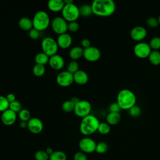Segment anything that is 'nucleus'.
<instances>
[{"label":"nucleus","mask_w":160,"mask_h":160,"mask_svg":"<svg viewBox=\"0 0 160 160\" xmlns=\"http://www.w3.org/2000/svg\"><path fill=\"white\" fill-rule=\"evenodd\" d=\"M9 107V102L6 99V96L0 95V112H2L8 109Z\"/></svg>","instance_id":"35"},{"label":"nucleus","mask_w":160,"mask_h":160,"mask_svg":"<svg viewBox=\"0 0 160 160\" xmlns=\"http://www.w3.org/2000/svg\"><path fill=\"white\" fill-rule=\"evenodd\" d=\"M18 117L21 121H26L28 122L31 118V112L27 109H22L18 112Z\"/></svg>","instance_id":"28"},{"label":"nucleus","mask_w":160,"mask_h":160,"mask_svg":"<svg viewBox=\"0 0 160 160\" xmlns=\"http://www.w3.org/2000/svg\"><path fill=\"white\" fill-rule=\"evenodd\" d=\"M64 2L62 0H49L48 2V9L52 12L61 11L64 8Z\"/></svg>","instance_id":"19"},{"label":"nucleus","mask_w":160,"mask_h":160,"mask_svg":"<svg viewBox=\"0 0 160 160\" xmlns=\"http://www.w3.org/2000/svg\"><path fill=\"white\" fill-rule=\"evenodd\" d=\"M49 160H67V156L65 152L61 151H54L49 156Z\"/></svg>","instance_id":"27"},{"label":"nucleus","mask_w":160,"mask_h":160,"mask_svg":"<svg viewBox=\"0 0 160 160\" xmlns=\"http://www.w3.org/2000/svg\"><path fill=\"white\" fill-rule=\"evenodd\" d=\"M91 109V104L88 101L79 100L74 106V112L78 117L83 118L90 114Z\"/></svg>","instance_id":"7"},{"label":"nucleus","mask_w":160,"mask_h":160,"mask_svg":"<svg viewBox=\"0 0 160 160\" xmlns=\"http://www.w3.org/2000/svg\"><path fill=\"white\" fill-rule=\"evenodd\" d=\"M28 128L33 134H39L43 129V123L38 118H31L28 121Z\"/></svg>","instance_id":"14"},{"label":"nucleus","mask_w":160,"mask_h":160,"mask_svg":"<svg viewBox=\"0 0 160 160\" xmlns=\"http://www.w3.org/2000/svg\"><path fill=\"white\" fill-rule=\"evenodd\" d=\"M18 24L19 28L25 31H30L32 28V21L27 17L21 18L18 22Z\"/></svg>","instance_id":"21"},{"label":"nucleus","mask_w":160,"mask_h":160,"mask_svg":"<svg viewBox=\"0 0 160 160\" xmlns=\"http://www.w3.org/2000/svg\"><path fill=\"white\" fill-rule=\"evenodd\" d=\"M56 41L59 48L62 49H67L71 46L72 42V38L69 34L66 32L59 35Z\"/></svg>","instance_id":"17"},{"label":"nucleus","mask_w":160,"mask_h":160,"mask_svg":"<svg viewBox=\"0 0 160 160\" xmlns=\"http://www.w3.org/2000/svg\"><path fill=\"white\" fill-rule=\"evenodd\" d=\"M83 52L84 49L81 46H74L69 51V55L71 59L76 61L83 56Z\"/></svg>","instance_id":"22"},{"label":"nucleus","mask_w":160,"mask_h":160,"mask_svg":"<svg viewBox=\"0 0 160 160\" xmlns=\"http://www.w3.org/2000/svg\"><path fill=\"white\" fill-rule=\"evenodd\" d=\"M34 158L36 160H48L49 156L45 151L39 150L35 152Z\"/></svg>","instance_id":"36"},{"label":"nucleus","mask_w":160,"mask_h":160,"mask_svg":"<svg viewBox=\"0 0 160 160\" xmlns=\"http://www.w3.org/2000/svg\"><path fill=\"white\" fill-rule=\"evenodd\" d=\"M56 82L61 87H68L74 82L73 74L68 71H61L56 76Z\"/></svg>","instance_id":"10"},{"label":"nucleus","mask_w":160,"mask_h":160,"mask_svg":"<svg viewBox=\"0 0 160 160\" xmlns=\"http://www.w3.org/2000/svg\"><path fill=\"white\" fill-rule=\"evenodd\" d=\"M148 59L154 66L160 64V52L158 50H152L148 56Z\"/></svg>","instance_id":"24"},{"label":"nucleus","mask_w":160,"mask_h":160,"mask_svg":"<svg viewBox=\"0 0 160 160\" xmlns=\"http://www.w3.org/2000/svg\"><path fill=\"white\" fill-rule=\"evenodd\" d=\"M158 22H159V24H160V15L159 16V17L158 18Z\"/></svg>","instance_id":"49"},{"label":"nucleus","mask_w":160,"mask_h":160,"mask_svg":"<svg viewBox=\"0 0 160 160\" xmlns=\"http://www.w3.org/2000/svg\"><path fill=\"white\" fill-rule=\"evenodd\" d=\"M46 71L44 65L35 64V65L32 68V73L36 77H41L42 76Z\"/></svg>","instance_id":"26"},{"label":"nucleus","mask_w":160,"mask_h":160,"mask_svg":"<svg viewBox=\"0 0 160 160\" xmlns=\"http://www.w3.org/2000/svg\"><path fill=\"white\" fill-rule=\"evenodd\" d=\"M108 149V146L106 142L101 141L96 144V151L99 154H104Z\"/></svg>","instance_id":"34"},{"label":"nucleus","mask_w":160,"mask_h":160,"mask_svg":"<svg viewBox=\"0 0 160 160\" xmlns=\"http://www.w3.org/2000/svg\"><path fill=\"white\" fill-rule=\"evenodd\" d=\"M64 4H69V3L73 2V1L72 0H64Z\"/></svg>","instance_id":"48"},{"label":"nucleus","mask_w":160,"mask_h":160,"mask_svg":"<svg viewBox=\"0 0 160 160\" xmlns=\"http://www.w3.org/2000/svg\"><path fill=\"white\" fill-rule=\"evenodd\" d=\"M146 29L142 26H136L132 28L130 31L131 39L135 41H142L147 36Z\"/></svg>","instance_id":"13"},{"label":"nucleus","mask_w":160,"mask_h":160,"mask_svg":"<svg viewBox=\"0 0 160 160\" xmlns=\"http://www.w3.org/2000/svg\"><path fill=\"white\" fill-rule=\"evenodd\" d=\"M151 51L152 49L149 43L144 41L138 42L133 48V51L136 56L141 59L148 58Z\"/></svg>","instance_id":"8"},{"label":"nucleus","mask_w":160,"mask_h":160,"mask_svg":"<svg viewBox=\"0 0 160 160\" xmlns=\"http://www.w3.org/2000/svg\"><path fill=\"white\" fill-rule=\"evenodd\" d=\"M61 13L62 17L68 22L76 21L80 16L79 7L74 2L64 4Z\"/></svg>","instance_id":"5"},{"label":"nucleus","mask_w":160,"mask_h":160,"mask_svg":"<svg viewBox=\"0 0 160 160\" xmlns=\"http://www.w3.org/2000/svg\"><path fill=\"white\" fill-rule=\"evenodd\" d=\"M29 36L32 39H37L40 36V31L32 28L30 31H29Z\"/></svg>","instance_id":"41"},{"label":"nucleus","mask_w":160,"mask_h":160,"mask_svg":"<svg viewBox=\"0 0 160 160\" xmlns=\"http://www.w3.org/2000/svg\"><path fill=\"white\" fill-rule=\"evenodd\" d=\"M9 109H10L12 111L15 112L16 113H17V112H19L22 109V104L19 101H18V100H16V101L9 103Z\"/></svg>","instance_id":"37"},{"label":"nucleus","mask_w":160,"mask_h":160,"mask_svg":"<svg viewBox=\"0 0 160 160\" xmlns=\"http://www.w3.org/2000/svg\"><path fill=\"white\" fill-rule=\"evenodd\" d=\"M98 131L101 134H108L111 131V127L109 124L107 122H100L98 126Z\"/></svg>","instance_id":"29"},{"label":"nucleus","mask_w":160,"mask_h":160,"mask_svg":"<svg viewBox=\"0 0 160 160\" xmlns=\"http://www.w3.org/2000/svg\"><path fill=\"white\" fill-rule=\"evenodd\" d=\"M45 151L47 152V154H48L49 156H50V155L54 152V151L52 150V149L51 148H46V149Z\"/></svg>","instance_id":"46"},{"label":"nucleus","mask_w":160,"mask_h":160,"mask_svg":"<svg viewBox=\"0 0 160 160\" xmlns=\"http://www.w3.org/2000/svg\"><path fill=\"white\" fill-rule=\"evenodd\" d=\"M58 47L56 40L51 37H45L41 41L42 52L49 57L57 54Z\"/></svg>","instance_id":"6"},{"label":"nucleus","mask_w":160,"mask_h":160,"mask_svg":"<svg viewBox=\"0 0 160 160\" xmlns=\"http://www.w3.org/2000/svg\"><path fill=\"white\" fill-rule=\"evenodd\" d=\"M74 160H88V158L84 152L79 151L74 154Z\"/></svg>","instance_id":"42"},{"label":"nucleus","mask_w":160,"mask_h":160,"mask_svg":"<svg viewBox=\"0 0 160 160\" xmlns=\"http://www.w3.org/2000/svg\"><path fill=\"white\" fill-rule=\"evenodd\" d=\"M79 147L84 153H91L96 151V143L90 138H83L79 142Z\"/></svg>","instance_id":"12"},{"label":"nucleus","mask_w":160,"mask_h":160,"mask_svg":"<svg viewBox=\"0 0 160 160\" xmlns=\"http://www.w3.org/2000/svg\"><path fill=\"white\" fill-rule=\"evenodd\" d=\"M146 23L149 27L152 28H156L159 25V22H158V18L153 17V16L148 18L146 20Z\"/></svg>","instance_id":"38"},{"label":"nucleus","mask_w":160,"mask_h":160,"mask_svg":"<svg viewBox=\"0 0 160 160\" xmlns=\"http://www.w3.org/2000/svg\"><path fill=\"white\" fill-rule=\"evenodd\" d=\"M79 29V24L77 21L69 22L68 24V30L71 32H76Z\"/></svg>","instance_id":"39"},{"label":"nucleus","mask_w":160,"mask_h":160,"mask_svg":"<svg viewBox=\"0 0 160 160\" xmlns=\"http://www.w3.org/2000/svg\"><path fill=\"white\" fill-rule=\"evenodd\" d=\"M99 123L96 116L89 114L82 118L79 126L80 132L84 136H89L98 131Z\"/></svg>","instance_id":"3"},{"label":"nucleus","mask_w":160,"mask_h":160,"mask_svg":"<svg viewBox=\"0 0 160 160\" xmlns=\"http://www.w3.org/2000/svg\"><path fill=\"white\" fill-rule=\"evenodd\" d=\"M74 104H76L78 102H79V99L78 98H76V97H73L72 98H71V99H70Z\"/></svg>","instance_id":"47"},{"label":"nucleus","mask_w":160,"mask_h":160,"mask_svg":"<svg viewBox=\"0 0 160 160\" xmlns=\"http://www.w3.org/2000/svg\"><path fill=\"white\" fill-rule=\"evenodd\" d=\"M0 160H1V159H0Z\"/></svg>","instance_id":"50"},{"label":"nucleus","mask_w":160,"mask_h":160,"mask_svg":"<svg viewBox=\"0 0 160 160\" xmlns=\"http://www.w3.org/2000/svg\"><path fill=\"white\" fill-rule=\"evenodd\" d=\"M68 22L61 16L54 18L51 22V28L53 31L60 35L66 33L68 31Z\"/></svg>","instance_id":"9"},{"label":"nucleus","mask_w":160,"mask_h":160,"mask_svg":"<svg viewBox=\"0 0 160 160\" xmlns=\"http://www.w3.org/2000/svg\"><path fill=\"white\" fill-rule=\"evenodd\" d=\"M74 82L79 84L84 85L86 84L89 80L88 73L83 70H78L73 74Z\"/></svg>","instance_id":"18"},{"label":"nucleus","mask_w":160,"mask_h":160,"mask_svg":"<svg viewBox=\"0 0 160 160\" xmlns=\"http://www.w3.org/2000/svg\"><path fill=\"white\" fill-rule=\"evenodd\" d=\"M49 57L43 52L38 53L34 58L36 64H39L42 65H45L46 64H47L49 62Z\"/></svg>","instance_id":"25"},{"label":"nucleus","mask_w":160,"mask_h":160,"mask_svg":"<svg viewBox=\"0 0 160 160\" xmlns=\"http://www.w3.org/2000/svg\"><path fill=\"white\" fill-rule=\"evenodd\" d=\"M50 67L54 70H60L64 66V59L59 54H56L49 57L48 62Z\"/></svg>","instance_id":"16"},{"label":"nucleus","mask_w":160,"mask_h":160,"mask_svg":"<svg viewBox=\"0 0 160 160\" xmlns=\"http://www.w3.org/2000/svg\"><path fill=\"white\" fill-rule=\"evenodd\" d=\"M121 119L120 112H109L106 117V122L109 125H116Z\"/></svg>","instance_id":"20"},{"label":"nucleus","mask_w":160,"mask_h":160,"mask_svg":"<svg viewBox=\"0 0 160 160\" xmlns=\"http://www.w3.org/2000/svg\"><path fill=\"white\" fill-rule=\"evenodd\" d=\"M129 114L133 118H137L139 117L141 114V108L138 106V105H134L132 107H131L129 110Z\"/></svg>","instance_id":"33"},{"label":"nucleus","mask_w":160,"mask_h":160,"mask_svg":"<svg viewBox=\"0 0 160 160\" xmlns=\"http://www.w3.org/2000/svg\"><path fill=\"white\" fill-rule=\"evenodd\" d=\"M79 63L76 61H71L69 62V64L67 66V71L71 74H74L75 72H76L79 69Z\"/></svg>","instance_id":"32"},{"label":"nucleus","mask_w":160,"mask_h":160,"mask_svg":"<svg viewBox=\"0 0 160 160\" xmlns=\"http://www.w3.org/2000/svg\"><path fill=\"white\" fill-rule=\"evenodd\" d=\"M19 125H20V127L21 128H23V129L26 128H28V122H26V121H21Z\"/></svg>","instance_id":"45"},{"label":"nucleus","mask_w":160,"mask_h":160,"mask_svg":"<svg viewBox=\"0 0 160 160\" xmlns=\"http://www.w3.org/2000/svg\"><path fill=\"white\" fill-rule=\"evenodd\" d=\"M149 44L152 50H158L160 49V37L154 36L152 38Z\"/></svg>","instance_id":"31"},{"label":"nucleus","mask_w":160,"mask_h":160,"mask_svg":"<svg viewBox=\"0 0 160 160\" xmlns=\"http://www.w3.org/2000/svg\"><path fill=\"white\" fill-rule=\"evenodd\" d=\"M17 115L16 113L10 109L6 110L2 112L1 119L2 122L6 126H11L16 121Z\"/></svg>","instance_id":"15"},{"label":"nucleus","mask_w":160,"mask_h":160,"mask_svg":"<svg viewBox=\"0 0 160 160\" xmlns=\"http://www.w3.org/2000/svg\"><path fill=\"white\" fill-rule=\"evenodd\" d=\"M94 14L100 17H108L116 11V3L112 0H94L91 4Z\"/></svg>","instance_id":"1"},{"label":"nucleus","mask_w":160,"mask_h":160,"mask_svg":"<svg viewBox=\"0 0 160 160\" xmlns=\"http://www.w3.org/2000/svg\"><path fill=\"white\" fill-rule=\"evenodd\" d=\"M75 104L71 101V100H67L63 102L62 104V109L66 112H71L72 111H74Z\"/></svg>","instance_id":"30"},{"label":"nucleus","mask_w":160,"mask_h":160,"mask_svg":"<svg viewBox=\"0 0 160 160\" xmlns=\"http://www.w3.org/2000/svg\"><path fill=\"white\" fill-rule=\"evenodd\" d=\"M32 21L33 28L39 31L45 30L50 24V18L48 14L42 10L36 12Z\"/></svg>","instance_id":"4"},{"label":"nucleus","mask_w":160,"mask_h":160,"mask_svg":"<svg viewBox=\"0 0 160 160\" xmlns=\"http://www.w3.org/2000/svg\"><path fill=\"white\" fill-rule=\"evenodd\" d=\"M6 99L9 101V102H12L14 101H16V96L13 93H9L6 96Z\"/></svg>","instance_id":"44"},{"label":"nucleus","mask_w":160,"mask_h":160,"mask_svg":"<svg viewBox=\"0 0 160 160\" xmlns=\"http://www.w3.org/2000/svg\"><path fill=\"white\" fill-rule=\"evenodd\" d=\"M121 109L117 102H112L109 106V111L112 112H120Z\"/></svg>","instance_id":"40"},{"label":"nucleus","mask_w":160,"mask_h":160,"mask_svg":"<svg viewBox=\"0 0 160 160\" xmlns=\"http://www.w3.org/2000/svg\"><path fill=\"white\" fill-rule=\"evenodd\" d=\"M91 41L88 38H84V39H82L81 41V46L83 48V49H86V48H88L89 47H90L91 45Z\"/></svg>","instance_id":"43"},{"label":"nucleus","mask_w":160,"mask_h":160,"mask_svg":"<svg viewBox=\"0 0 160 160\" xmlns=\"http://www.w3.org/2000/svg\"><path fill=\"white\" fill-rule=\"evenodd\" d=\"M116 102L121 109L129 110L131 107L136 105V96L132 90L122 89L118 93Z\"/></svg>","instance_id":"2"},{"label":"nucleus","mask_w":160,"mask_h":160,"mask_svg":"<svg viewBox=\"0 0 160 160\" xmlns=\"http://www.w3.org/2000/svg\"><path fill=\"white\" fill-rule=\"evenodd\" d=\"M101 53L100 50L95 47L91 46L90 47L84 49L83 57L84 58L89 62H95L99 59Z\"/></svg>","instance_id":"11"},{"label":"nucleus","mask_w":160,"mask_h":160,"mask_svg":"<svg viewBox=\"0 0 160 160\" xmlns=\"http://www.w3.org/2000/svg\"><path fill=\"white\" fill-rule=\"evenodd\" d=\"M79 11L80 16H82L84 18L89 17L93 14L91 5L88 4H84L81 5L79 7Z\"/></svg>","instance_id":"23"}]
</instances>
